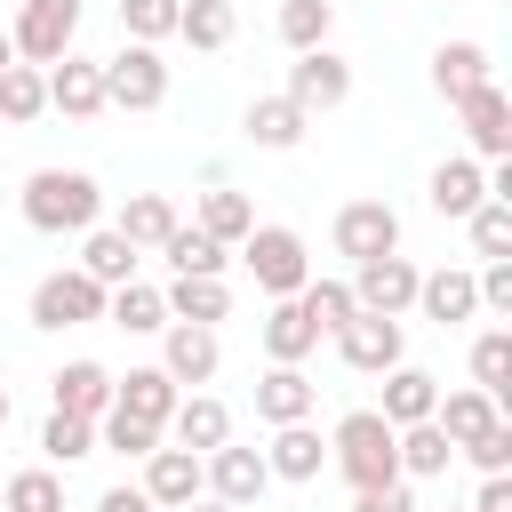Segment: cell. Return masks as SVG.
I'll return each instance as SVG.
<instances>
[{
  "mask_svg": "<svg viewBox=\"0 0 512 512\" xmlns=\"http://www.w3.org/2000/svg\"><path fill=\"white\" fill-rule=\"evenodd\" d=\"M16 208H24V224H32V232L64 240V232H88V224H96L104 192H96V176H88V168H32V176H24V192H16Z\"/></svg>",
  "mask_w": 512,
  "mask_h": 512,
  "instance_id": "1",
  "label": "cell"
},
{
  "mask_svg": "<svg viewBox=\"0 0 512 512\" xmlns=\"http://www.w3.org/2000/svg\"><path fill=\"white\" fill-rule=\"evenodd\" d=\"M328 464H336L352 488H384V480H400V440H392V424H384L376 408H352V416L328 432Z\"/></svg>",
  "mask_w": 512,
  "mask_h": 512,
  "instance_id": "2",
  "label": "cell"
},
{
  "mask_svg": "<svg viewBox=\"0 0 512 512\" xmlns=\"http://www.w3.org/2000/svg\"><path fill=\"white\" fill-rule=\"evenodd\" d=\"M240 264H248V280H256L264 296H296V288L312 280V248H304L296 224H248Z\"/></svg>",
  "mask_w": 512,
  "mask_h": 512,
  "instance_id": "3",
  "label": "cell"
},
{
  "mask_svg": "<svg viewBox=\"0 0 512 512\" xmlns=\"http://www.w3.org/2000/svg\"><path fill=\"white\" fill-rule=\"evenodd\" d=\"M104 104H120V112L168 104V64H160L152 40H120V56H104Z\"/></svg>",
  "mask_w": 512,
  "mask_h": 512,
  "instance_id": "4",
  "label": "cell"
},
{
  "mask_svg": "<svg viewBox=\"0 0 512 512\" xmlns=\"http://www.w3.org/2000/svg\"><path fill=\"white\" fill-rule=\"evenodd\" d=\"M88 320H104V288L72 264V272H48L40 288H32V328H48V336H64V328H88Z\"/></svg>",
  "mask_w": 512,
  "mask_h": 512,
  "instance_id": "5",
  "label": "cell"
},
{
  "mask_svg": "<svg viewBox=\"0 0 512 512\" xmlns=\"http://www.w3.org/2000/svg\"><path fill=\"white\" fill-rule=\"evenodd\" d=\"M328 240H336V256H352V264L392 256V248H400V208H392V200H344L336 224H328Z\"/></svg>",
  "mask_w": 512,
  "mask_h": 512,
  "instance_id": "6",
  "label": "cell"
},
{
  "mask_svg": "<svg viewBox=\"0 0 512 512\" xmlns=\"http://www.w3.org/2000/svg\"><path fill=\"white\" fill-rule=\"evenodd\" d=\"M8 40H16L24 64H56L80 40V0H24V16L8 24Z\"/></svg>",
  "mask_w": 512,
  "mask_h": 512,
  "instance_id": "7",
  "label": "cell"
},
{
  "mask_svg": "<svg viewBox=\"0 0 512 512\" xmlns=\"http://www.w3.org/2000/svg\"><path fill=\"white\" fill-rule=\"evenodd\" d=\"M336 352H344V368L384 376V368H400V360H408V328H400V320H384V312H352V320L336 328Z\"/></svg>",
  "mask_w": 512,
  "mask_h": 512,
  "instance_id": "8",
  "label": "cell"
},
{
  "mask_svg": "<svg viewBox=\"0 0 512 512\" xmlns=\"http://www.w3.org/2000/svg\"><path fill=\"white\" fill-rule=\"evenodd\" d=\"M200 480H208V496H216V504L248 512V504L272 488V464H264V448H232V440H224V448H208V456H200Z\"/></svg>",
  "mask_w": 512,
  "mask_h": 512,
  "instance_id": "9",
  "label": "cell"
},
{
  "mask_svg": "<svg viewBox=\"0 0 512 512\" xmlns=\"http://www.w3.org/2000/svg\"><path fill=\"white\" fill-rule=\"evenodd\" d=\"M40 72H48V112H64V120H96V112H104V56L64 48V56L40 64Z\"/></svg>",
  "mask_w": 512,
  "mask_h": 512,
  "instance_id": "10",
  "label": "cell"
},
{
  "mask_svg": "<svg viewBox=\"0 0 512 512\" xmlns=\"http://www.w3.org/2000/svg\"><path fill=\"white\" fill-rule=\"evenodd\" d=\"M456 120H464L472 160H504V152H512V96H504L496 80L464 88V96H456Z\"/></svg>",
  "mask_w": 512,
  "mask_h": 512,
  "instance_id": "11",
  "label": "cell"
},
{
  "mask_svg": "<svg viewBox=\"0 0 512 512\" xmlns=\"http://www.w3.org/2000/svg\"><path fill=\"white\" fill-rule=\"evenodd\" d=\"M288 104H304V112H336L344 96H352V64L336 56V48H304L296 64H288V88H280Z\"/></svg>",
  "mask_w": 512,
  "mask_h": 512,
  "instance_id": "12",
  "label": "cell"
},
{
  "mask_svg": "<svg viewBox=\"0 0 512 512\" xmlns=\"http://www.w3.org/2000/svg\"><path fill=\"white\" fill-rule=\"evenodd\" d=\"M352 304L360 312H384V320H400L408 304H416V264L392 248V256H368V264H352Z\"/></svg>",
  "mask_w": 512,
  "mask_h": 512,
  "instance_id": "13",
  "label": "cell"
},
{
  "mask_svg": "<svg viewBox=\"0 0 512 512\" xmlns=\"http://www.w3.org/2000/svg\"><path fill=\"white\" fill-rule=\"evenodd\" d=\"M160 368H168L176 384H208V376L224 368L216 328H200V320H168V328H160Z\"/></svg>",
  "mask_w": 512,
  "mask_h": 512,
  "instance_id": "14",
  "label": "cell"
},
{
  "mask_svg": "<svg viewBox=\"0 0 512 512\" xmlns=\"http://www.w3.org/2000/svg\"><path fill=\"white\" fill-rule=\"evenodd\" d=\"M408 312H424L432 328H464V320L480 312V288H472V272L440 264V272H416V304H408Z\"/></svg>",
  "mask_w": 512,
  "mask_h": 512,
  "instance_id": "15",
  "label": "cell"
},
{
  "mask_svg": "<svg viewBox=\"0 0 512 512\" xmlns=\"http://www.w3.org/2000/svg\"><path fill=\"white\" fill-rule=\"evenodd\" d=\"M312 408H320V384H312L296 360H272V368L256 376V416H264V424H304Z\"/></svg>",
  "mask_w": 512,
  "mask_h": 512,
  "instance_id": "16",
  "label": "cell"
},
{
  "mask_svg": "<svg viewBox=\"0 0 512 512\" xmlns=\"http://www.w3.org/2000/svg\"><path fill=\"white\" fill-rule=\"evenodd\" d=\"M424 200H432V216H472L480 200H488V160H472V152H456V160H440L432 168V184H424Z\"/></svg>",
  "mask_w": 512,
  "mask_h": 512,
  "instance_id": "17",
  "label": "cell"
},
{
  "mask_svg": "<svg viewBox=\"0 0 512 512\" xmlns=\"http://www.w3.org/2000/svg\"><path fill=\"white\" fill-rule=\"evenodd\" d=\"M176 400H184V384H176L168 368H128V376H112V408H120V416H144V424H160V432H168Z\"/></svg>",
  "mask_w": 512,
  "mask_h": 512,
  "instance_id": "18",
  "label": "cell"
},
{
  "mask_svg": "<svg viewBox=\"0 0 512 512\" xmlns=\"http://www.w3.org/2000/svg\"><path fill=\"white\" fill-rule=\"evenodd\" d=\"M264 464H272V480H320L328 472V440L312 432V416L304 424H272V448H264Z\"/></svg>",
  "mask_w": 512,
  "mask_h": 512,
  "instance_id": "19",
  "label": "cell"
},
{
  "mask_svg": "<svg viewBox=\"0 0 512 512\" xmlns=\"http://www.w3.org/2000/svg\"><path fill=\"white\" fill-rule=\"evenodd\" d=\"M168 432H176V448L208 456V448H224V440H232V408H224L216 392H184V400H176V416H168Z\"/></svg>",
  "mask_w": 512,
  "mask_h": 512,
  "instance_id": "20",
  "label": "cell"
},
{
  "mask_svg": "<svg viewBox=\"0 0 512 512\" xmlns=\"http://www.w3.org/2000/svg\"><path fill=\"white\" fill-rule=\"evenodd\" d=\"M208 480H200V456L192 448H152L144 456V496L160 504V512H176V504H192Z\"/></svg>",
  "mask_w": 512,
  "mask_h": 512,
  "instance_id": "21",
  "label": "cell"
},
{
  "mask_svg": "<svg viewBox=\"0 0 512 512\" xmlns=\"http://www.w3.org/2000/svg\"><path fill=\"white\" fill-rule=\"evenodd\" d=\"M240 128H248V144H256V152H296V144H304V128H312V112H304V104H288V96H256Z\"/></svg>",
  "mask_w": 512,
  "mask_h": 512,
  "instance_id": "22",
  "label": "cell"
},
{
  "mask_svg": "<svg viewBox=\"0 0 512 512\" xmlns=\"http://www.w3.org/2000/svg\"><path fill=\"white\" fill-rule=\"evenodd\" d=\"M256 344H264V360H312L320 352V328L296 312V296H272V312H264V328H256Z\"/></svg>",
  "mask_w": 512,
  "mask_h": 512,
  "instance_id": "23",
  "label": "cell"
},
{
  "mask_svg": "<svg viewBox=\"0 0 512 512\" xmlns=\"http://www.w3.org/2000/svg\"><path fill=\"white\" fill-rule=\"evenodd\" d=\"M48 384H56V408H64V416H88V424H96V416L112 408V368H104V360H64Z\"/></svg>",
  "mask_w": 512,
  "mask_h": 512,
  "instance_id": "24",
  "label": "cell"
},
{
  "mask_svg": "<svg viewBox=\"0 0 512 512\" xmlns=\"http://www.w3.org/2000/svg\"><path fill=\"white\" fill-rule=\"evenodd\" d=\"M432 400H440V376H424V368H408V360H400V368H384V408H376V416L400 432V424H424V416H432Z\"/></svg>",
  "mask_w": 512,
  "mask_h": 512,
  "instance_id": "25",
  "label": "cell"
},
{
  "mask_svg": "<svg viewBox=\"0 0 512 512\" xmlns=\"http://www.w3.org/2000/svg\"><path fill=\"white\" fill-rule=\"evenodd\" d=\"M160 304H168V320H200V328H216V320L232 312V288H224V280H200V272H176V280L160 288Z\"/></svg>",
  "mask_w": 512,
  "mask_h": 512,
  "instance_id": "26",
  "label": "cell"
},
{
  "mask_svg": "<svg viewBox=\"0 0 512 512\" xmlns=\"http://www.w3.org/2000/svg\"><path fill=\"white\" fill-rule=\"evenodd\" d=\"M496 416H504V400H496V392H480V384H464V392H440V400H432V424H440L456 448H464L472 432H488Z\"/></svg>",
  "mask_w": 512,
  "mask_h": 512,
  "instance_id": "27",
  "label": "cell"
},
{
  "mask_svg": "<svg viewBox=\"0 0 512 512\" xmlns=\"http://www.w3.org/2000/svg\"><path fill=\"white\" fill-rule=\"evenodd\" d=\"M392 440H400V480H440V472L456 464V440H448L432 416H424V424H400Z\"/></svg>",
  "mask_w": 512,
  "mask_h": 512,
  "instance_id": "28",
  "label": "cell"
},
{
  "mask_svg": "<svg viewBox=\"0 0 512 512\" xmlns=\"http://www.w3.org/2000/svg\"><path fill=\"white\" fill-rule=\"evenodd\" d=\"M232 32H240L232 0H184V8H176V40H184V48H200V56L232 48Z\"/></svg>",
  "mask_w": 512,
  "mask_h": 512,
  "instance_id": "29",
  "label": "cell"
},
{
  "mask_svg": "<svg viewBox=\"0 0 512 512\" xmlns=\"http://www.w3.org/2000/svg\"><path fill=\"white\" fill-rule=\"evenodd\" d=\"M80 272H88L96 288H120V280H136V240H128V232H112V224H88Z\"/></svg>",
  "mask_w": 512,
  "mask_h": 512,
  "instance_id": "30",
  "label": "cell"
},
{
  "mask_svg": "<svg viewBox=\"0 0 512 512\" xmlns=\"http://www.w3.org/2000/svg\"><path fill=\"white\" fill-rule=\"evenodd\" d=\"M104 320L128 328V336H160V328H168V304H160V288L120 280V288H104Z\"/></svg>",
  "mask_w": 512,
  "mask_h": 512,
  "instance_id": "31",
  "label": "cell"
},
{
  "mask_svg": "<svg viewBox=\"0 0 512 512\" xmlns=\"http://www.w3.org/2000/svg\"><path fill=\"white\" fill-rule=\"evenodd\" d=\"M208 240H224V248H240L248 240V224H256V208H248V192H232V184H208L200 192V216H192Z\"/></svg>",
  "mask_w": 512,
  "mask_h": 512,
  "instance_id": "32",
  "label": "cell"
},
{
  "mask_svg": "<svg viewBox=\"0 0 512 512\" xmlns=\"http://www.w3.org/2000/svg\"><path fill=\"white\" fill-rule=\"evenodd\" d=\"M160 256H168V272H200V280H224V264H232V248L208 240L200 224H176V232L160 240Z\"/></svg>",
  "mask_w": 512,
  "mask_h": 512,
  "instance_id": "33",
  "label": "cell"
},
{
  "mask_svg": "<svg viewBox=\"0 0 512 512\" xmlns=\"http://www.w3.org/2000/svg\"><path fill=\"white\" fill-rule=\"evenodd\" d=\"M480 80H488V48H480V40H448V48H432V88H440L448 104H456L464 88H480Z\"/></svg>",
  "mask_w": 512,
  "mask_h": 512,
  "instance_id": "34",
  "label": "cell"
},
{
  "mask_svg": "<svg viewBox=\"0 0 512 512\" xmlns=\"http://www.w3.org/2000/svg\"><path fill=\"white\" fill-rule=\"evenodd\" d=\"M40 112H48V72L40 64H8L0 72V120L8 128H32Z\"/></svg>",
  "mask_w": 512,
  "mask_h": 512,
  "instance_id": "35",
  "label": "cell"
},
{
  "mask_svg": "<svg viewBox=\"0 0 512 512\" xmlns=\"http://www.w3.org/2000/svg\"><path fill=\"white\" fill-rule=\"evenodd\" d=\"M176 224H184V216H176V200H168V192H136V200L120 208V224H112V232H128L136 248H160Z\"/></svg>",
  "mask_w": 512,
  "mask_h": 512,
  "instance_id": "36",
  "label": "cell"
},
{
  "mask_svg": "<svg viewBox=\"0 0 512 512\" xmlns=\"http://www.w3.org/2000/svg\"><path fill=\"white\" fill-rule=\"evenodd\" d=\"M296 312H304V320H312L320 336H336V328H344V320H352L360 304H352V280H320V272H312V280L296 288Z\"/></svg>",
  "mask_w": 512,
  "mask_h": 512,
  "instance_id": "37",
  "label": "cell"
},
{
  "mask_svg": "<svg viewBox=\"0 0 512 512\" xmlns=\"http://www.w3.org/2000/svg\"><path fill=\"white\" fill-rule=\"evenodd\" d=\"M0 512H64V480H56L48 464H24V472H8Z\"/></svg>",
  "mask_w": 512,
  "mask_h": 512,
  "instance_id": "38",
  "label": "cell"
},
{
  "mask_svg": "<svg viewBox=\"0 0 512 512\" xmlns=\"http://www.w3.org/2000/svg\"><path fill=\"white\" fill-rule=\"evenodd\" d=\"M40 456H48V464H80V456H96V424L48 408V424H40Z\"/></svg>",
  "mask_w": 512,
  "mask_h": 512,
  "instance_id": "39",
  "label": "cell"
},
{
  "mask_svg": "<svg viewBox=\"0 0 512 512\" xmlns=\"http://www.w3.org/2000/svg\"><path fill=\"white\" fill-rule=\"evenodd\" d=\"M464 232H472V256H480V264L512 256V200H480V208L464 216Z\"/></svg>",
  "mask_w": 512,
  "mask_h": 512,
  "instance_id": "40",
  "label": "cell"
},
{
  "mask_svg": "<svg viewBox=\"0 0 512 512\" xmlns=\"http://www.w3.org/2000/svg\"><path fill=\"white\" fill-rule=\"evenodd\" d=\"M472 384L480 392H512V328H488V336H472Z\"/></svg>",
  "mask_w": 512,
  "mask_h": 512,
  "instance_id": "41",
  "label": "cell"
},
{
  "mask_svg": "<svg viewBox=\"0 0 512 512\" xmlns=\"http://www.w3.org/2000/svg\"><path fill=\"white\" fill-rule=\"evenodd\" d=\"M328 24H336V8L328 0H280V40L304 56V48H328Z\"/></svg>",
  "mask_w": 512,
  "mask_h": 512,
  "instance_id": "42",
  "label": "cell"
},
{
  "mask_svg": "<svg viewBox=\"0 0 512 512\" xmlns=\"http://www.w3.org/2000/svg\"><path fill=\"white\" fill-rule=\"evenodd\" d=\"M96 440H104L112 456H136V464H144V456L160 448V424H144V416H120V408H104V416H96Z\"/></svg>",
  "mask_w": 512,
  "mask_h": 512,
  "instance_id": "43",
  "label": "cell"
},
{
  "mask_svg": "<svg viewBox=\"0 0 512 512\" xmlns=\"http://www.w3.org/2000/svg\"><path fill=\"white\" fill-rule=\"evenodd\" d=\"M176 8H184V0H120V32L160 48V40H176Z\"/></svg>",
  "mask_w": 512,
  "mask_h": 512,
  "instance_id": "44",
  "label": "cell"
},
{
  "mask_svg": "<svg viewBox=\"0 0 512 512\" xmlns=\"http://www.w3.org/2000/svg\"><path fill=\"white\" fill-rule=\"evenodd\" d=\"M456 456H464L472 472H504V464H512V424L496 416V424H488V432H472V440H464Z\"/></svg>",
  "mask_w": 512,
  "mask_h": 512,
  "instance_id": "45",
  "label": "cell"
},
{
  "mask_svg": "<svg viewBox=\"0 0 512 512\" xmlns=\"http://www.w3.org/2000/svg\"><path fill=\"white\" fill-rule=\"evenodd\" d=\"M352 512H416L408 480H384V488H352Z\"/></svg>",
  "mask_w": 512,
  "mask_h": 512,
  "instance_id": "46",
  "label": "cell"
},
{
  "mask_svg": "<svg viewBox=\"0 0 512 512\" xmlns=\"http://www.w3.org/2000/svg\"><path fill=\"white\" fill-rule=\"evenodd\" d=\"M464 512H512V472H480V496Z\"/></svg>",
  "mask_w": 512,
  "mask_h": 512,
  "instance_id": "47",
  "label": "cell"
},
{
  "mask_svg": "<svg viewBox=\"0 0 512 512\" xmlns=\"http://www.w3.org/2000/svg\"><path fill=\"white\" fill-rule=\"evenodd\" d=\"M96 512H160V504H152L144 488H104V496H96Z\"/></svg>",
  "mask_w": 512,
  "mask_h": 512,
  "instance_id": "48",
  "label": "cell"
},
{
  "mask_svg": "<svg viewBox=\"0 0 512 512\" xmlns=\"http://www.w3.org/2000/svg\"><path fill=\"white\" fill-rule=\"evenodd\" d=\"M176 512H232V504H216V496L200 488V496H192V504H176Z\"/></svg>",
  "mask_w": 512,
  "mask_h": 512,
  "instance_id": "49",
  "label": "cell"
},
{
  "mask_svg": "<svg viewBox=\"0 0 512 512\" xmlns=\"http://www.w3.org/2000/svg\"><path fill=\"white\" fill-rule=\"evenodd\" d=\"M8 64H16V40H8V32H0V72H8Z\"/></svg>",
  "mask_w": 512,
  "mask_h": 512,
  "instance_id": "50",
  "label": "cell"
},
{
  "mask_svg": "<svg viewBox=\"0 0 512 512\" xmlns=\"http://www.w3.org/2000/svg\"><path fill=\"white\" fill-rule=\"evenodd\" d=\"M0 432H8V384H0Z\"/></svg>",
  "mask_w": 512,
  "mask_h": 512,
  "instance_id": "51",
  "label": "cell"
},
{
  "mask_svg": "<svg viewBox=\"0 0 512 512\" xmlns=\"http://www.w3.org/2000/svg\"><path fill=\"white\" fill-rule=\"evenodd\" d=\"M448 512H464V504H448Z\"/></svg>",
  "mask_w": 512,
  "mask_h": 512,
  "instance_id": "52",
  "label": "cell"
}]
</instances>
